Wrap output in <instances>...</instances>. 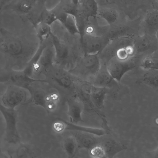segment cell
Segmentation results:
<instances>
[{"label": "cell", "instance_id": "cell-1", "mask_svg": "<svg viewBox=\"0 0 158 158\" xmlns=\"http://www.w3.org/2000/svg\"><path fill=\"white\" fill-rule=\"evenodd\" d=\"M36 34H26L1 28L0 73L24 71L40 46Z\"/></svg>", "mask_w": 158, "mask_h": 158}, {"label": "cell", "instance_id": "cell-2", "mask_svg": "<svg viewBox=\"0 0 158 158\" xmlns=\"http://www.w3.org/2000/svg\"><path fill=\"white\" fill-rule=\"evenodd\" d=\"M40 43L37 52L24 71L28 76L35 80H41L44 73L54 63L55 53L51 36Z\"/></svg>", "mask_w": 158, "mask_h": 158}, {"label": "cell", "instance_id": "cell-3", "mask_svg": "<svg viewBox=\"0 0 158 158\" xmlns=\"http://www.w3.org/2000/svg\"><path fill=\"white\" fill-rule=\"evenodd\" d=\"M34 103L42 107L48 113L56 107L60 98L59 90L45 80H34L27 87Z\"/></svg>", "mask_w": 158, "mask_h": 158}, {"label": "cell", "instance_id": "cell-4", "mask_svg": "<svg viewBox=\"0 0 158 158\" xmlns=\"http://www.w3.org/2000/svg\"><path fill=\"white\" fill-rule=\"evenodd\" d=\"M0 82L3 83L5 86L1 103L5 107L15 109L31 98V93L27 88L9 82Z\"/></svg>", "mask_w": 158, "mask_h": 158}, {"label": "cell", "instance_id": "cell-5", "mask_svg": "<svg viewBox=\"0 0 158 158\" xmlns=\"http://www.w3.org/2000/svg\"><path fill=\"white\" fill-rule=\"evenodd\" d=\"M0 111L5 123L4 139L7 143L15 144L20 140L17 129V114L15 109L6 108L0 104Z\"/></svg>", "mask_w": 158, "mask_h": 158}, {"label": "cell", "instance_id": "cell-6", "mask_svg": "<svg viewBox=\"0 0 158 158\" xmlns=\"http://www.w3.org/2000/svg\"><path fill=\"white\" fill-rule=\"evenodd\" d=\"M135 66V62L132 58L122 60L114 57L110 60L107 68L113 79L119 81L125 73Z\"/></svg>", "mask_w": 158, "mask_h": 158}, {"label": "cell", "instance_id": "cell-7", "mask_svg": "<svg viewBox=\"0 0 158 158\" xmlns=\"http://www.w3.org/2000/svg\"><path fill=\"white\" fill-rule=\"evenodd\" d=\"M133 47L134 55H150L157 49L156 37L144 34L134 39Z\"/></svg>", "mask_w": 158, "mask_h": 158}, {"label": "cell", "instance_id": "cell-8", "mask_svg": "<svg viewBox=\"0 0 158 158\" xmlns=\"http://www.w3.org/2000/svg\"><path fill=\"white\" fill-rule=\"evenodd\" d=\"M100 68L97 53L85 54L78 65V69L82 74L93 79Z\"/></svg>", "mask_w": 158, "mask_h": 158}, {"label": "cell", "instance_id": "cell-9", "mask_svg": "<svg viewBox=\"0 0 158 158\" xmlns=\"http://www.w3.org/2000/svg\"><path fill=\"white\" fill-rule=\"evenodd\" d=\"M80 41L86 54L98 53L104 48L108 42L106 39L86 33L80 36Z\"/></svg>", "mask_w": 158, "mask_h": 158}, {"label": "cell", "instance_id": "cell-10", "mask_svg": "<svg viewBox=\"0 0 158 158\" xmlns=\"http://www.w3.org/2000/svg\"><path fill=\"white\" fill-rule=\"evenodd\" d=\"M68 114L71 123L78 124L83 122L82 113L85 106L82 100L77 95L67 100Z\"/></svg>", "mask_w": 158, "mask_h": 158}, {"label": "cell", "instance_id": "cell-11", "mask_svg": "<svg viewBox=\"0 0 158 158\" xmlns=\"http://www.w3.org/2000/svg\"><path fill=\"white\" fill-rule=\"evenodd\" d=\"M61 131L65 130L88 133L94 135L102 136L109 133L108 129L84 126L62 120L60 121Z\"/></svg>", "mask_w": 158, "mask_h": 158}, {"label": "cell", "instance_id": "cell-12", "mask_svg": "<svg viewBox=\"0 0 158 158\" xmlns=\"http://www.w3.org/2000/svg\"><path fill=\"white\" fill-rule=\"evenodd\" d=\"M144 34L156 37L158 30V10L155 9L148 12L143 20Z\"/></svg>", "mask_w": 158, "mask_h": 158}, {"label": "cell", "instance_id": "cell-13", "mask_svg": "<svg viewBox=\"0 0 158 158\" xmlns=\"http://www.w3.org/2000/svg\"><path fill=\"white\" fill-rule=\"evenodd\" d=\"M107 93V88L92 85L89 93L90 100L96 109L104 108V103Z\"/></svg>", "mask_w": 158, "mask_h": 158}, {"label": "cell", "instance_id": "cell-14", "mask_svg": "<svg viewBox=\"0 0 158 158\" xmlns=\"http://www.w3.org/2000/svg\"><path fill=\"white\" fill-rule=\"evenodd\" d=\"M102 145L104 150L105 156L108 158H113L127 148L125 145L111 139L106 140Z\"/></svg>", "mask_w": 158, "mask_h": 158}, {"label": "cell", "instance_id": "cell-15", "mask_svg": "<svg viewBox=\"0 0 158 158\" xmlns=\"http://www.w3.org/2000/svg\"><path fill=\"white\" fill-rule=\"evenodd\" d=\"M93 135L88 133L76 132L74 135L77 145L78 149H85L89 150L98 144L97 139Z\"/></svg>", "mask_w": 158, "mask_h": 158}, {"label": "cell", "instance_id": "cell-16", "mask_svg": "<svg viewBox=\"0 0 158 158\" xmlns=\"http://www.w3.org/2000/svg\"><path fill=\"white\" fill-rule=\"evenodd\" d=\"M113 79L107 67L105 69L101 67L93 79L92 85L96 86L107 88L111 83Z\"/></svg>", "mask_w": 158, "mask_h": 158}, {"label": "cell", "instance_id": "cell-17", "mask_svg": "<svg viewBox=\"0 0 158 158\" xmlns=\"http://www.w3.org/2000/svg\"><path fill=\"white\" fill-rule=\"evenodd\" d=\"M143 75L137 81L138 84H143L153 88H158V70L146 71Z\"/></svg>", "mask_w": 158, "mask_h": 158}, {"label": "cell", "instance_id": "cell-18", "mask_svg": "<svg viewBox=\"0 0 158 158\" xmlns=\"http://www.w3.org/2000/svg\"><path fill=\"white\" fill-rule=\"evenodd\" d=\"M34 27L40 43L48 39L52 33L51 26L43 22H40Z\"/></svg>", "mask_w": 158, "mask_h": 158}, {"label": "cell", "instance_id": "cell-19", "mask_svg": "<svg viewBox=\"0 0 158 158\" xmlns=\"http://www.w3.org/2000/svg\"><path fill=\"white\" fill-rule=\"evenodd\" d=\"M62 145L68 158L73 157L78 149L77 142L74 136L66 137L63 141Z\"/></svg>", "mask_w": 158, "mask_h": 158}, {"label": "cell", "instance_id": "cell-20", "mask_svg": "<svg viewBox=\"0 0 158 158\" xmlns=\"http://www.w3.org/2000/svg\"><path fill=\"white\" fill-rule=\"evenodd\" d=\"M140 67L143 70H158V56H155L154 52L144 57L141 61Z\"/></svg>", "mask_w": 158, "mask_h": 158}, {"label": "cell", "instance_id": "cell-21", "mask_svg": "<svg viewBox=\"0 0 158 158\" xmlns=\"http://www.w3.org/2000/svg\"><path fill=\"white\" fill-rule=\"evenodd\" d=\"M63 26L68 32L71 35H75L77 34H79L75 18L72 15H69Z\"/></svg>", "mask_w": 158, "mask_h": 158}, {"label": "cell", "instance_id": "cell-22", "mask_svg": "<svg viewBox=\"0 0 158 158\" xmlns=\"http://www.w3.org/2000/svg\"><path fill=\"white\" fill-rule=\"evenodd\" d=\"M100 17L110 25L114 23L117 20L118 16L114 11L106 9L101 11L99 13Z\"/></svg>", "mask_w": 158, "mask_h": 158}, {"label": "cell", "instance_id": "cell-23", "mask_svg": "<svg viewBox=\"0 0 158 158\" xmlns=\"http://www.w3.org/2000/svg\"><path fill=\"white\" fill-rule=\"evenodd\" d=\"M87 12L89 16H95L98 13V4L96 0H87L85 5Z\"/></svg>", "mask_w": 158, "mask_h": 158}, {"label": "cell", "instance_id": "cell-24", "mask_svg": "<svg viewBox=\"0 0 158 158\" xmlns=\"http://www.w3.org/2000/svg\"><path fill=\"white\" fill-rule=\"evenodd\" d=\"M56 20L57 19L54 14L51 10H48L46 8L42 13L40 22H44L51 26Z\"/></svg>", "mask_w": 158, "mask_h": 158}, {"label": "cell", "instance_id": "cell-25", "mask_svg": "<svg viewBox=\"0 0 158 158\" xmlns=\"http://www.w3.org/2000/svg\"><path fill=\"white\" fill-rule=\"evenodd\" d=\"M90 155L92 157L100 158L105 156L103 148L102 145L97 144L89 150Z\"/></svg>", "mask_w": 158, "mask_h": 158}, {"label": "cell", "instance_id": "cell-26", "mask_svg": "<svg viewBox=\"0 0 158 158\" xmlns=\"http://www.w3.org/2000/svg\"><path fill=\"white\" fill-rule=\"evenodd\" d=\"M29 152V149L27 147L24 145H21L17 149L16 156L19 158L27 157Z\"/></svg>", "mask_w": 158, "mask_h": 158}, {"label": "cell", "instance_id": "cell-27", "mask_svg": "<svg viewBox=\"0 0 158 158\" xmlns=\"http://www.w3.org/2000/svg\"><path fill=\"white\" fill-rule=\"evenodd\" d=\"M145 157L158 158V147L155 150L147 153Z\"/></svg>", "mask_w": 158, "mask_h": 158}, {"label": "cell", "instance_id": "cell-28", "mask_svg": "<svg viewBox=\"0 0 158 158\" xmlns=\"http://www.w3.org/2000/svg\"><path fill=\"white\" fill-rule=\"evenodd\" d=\"M79 0H71V3L75 6L77 7L79 4Z\"/></svg>", "mask_w": 158, "mask_h": 158}, {"label": "cell", "instance_id": "cell-29", "mask_svg": "<svg viewBox=\"0 0 158 158\" xmlns=\"http://www.w3.org/2000/svg\"><path fill=\"white\" fill-rule=\"evenodd\" d=\"M155 36H156V40L158 50V30L157 31Z\"/></svg>", "mask_w": 158, "mask_h": 158}, {"label": "cell", "instance_id": "cell-30", "mask_svg": "<svg viewBox=\"0 0 158 158\" xmlns=\"http://www.w3.org/2000/svg\"><path fill=\"white\" fill-rule=\"evenodd\" d=\"M157 10H158V9Z\"/></svg>", "mask_w": 158, "mask_h": 158}]
</instances>
